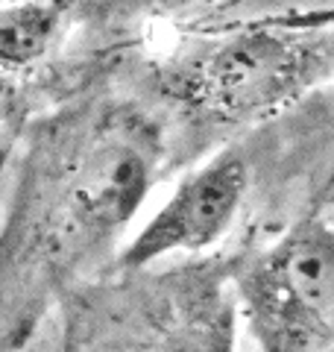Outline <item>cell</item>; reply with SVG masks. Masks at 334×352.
Instances as JSON below:
<instances>
[{
    "mask_svg": "<svg viewBox=\"0 0 334 352\" xmlns=\"http://www.w3.org/2000/svg\"><path fill=\"white\" fill-rule=\"evenodd\" d=\"M155 352H238V300L211 288L191 300L170 323Z\"/></svg>",
    "mask_w": 334,
    "mask_h": 352,
    "instance_id": "obj_5",
    "label": "cell"
},
{
    "mask_svg": "<svg viewBox=\"0 0 334 352\" xmlns=\"http://www.w3.org/2000/svg\"><path fill=\"white\" fill-rule=\"evenodd\" d=\"M159 156V132L135 112L109 118L82 141L38 223V250L50 267L80 264L138 214Z\"/></svg>",
    "mask_w": 334,
    "mask_h": 352,
    "instance_id": "obj_1",
    "label": "cell"
},
{
    "mask_svg": "<svg viewBox=\"0 0 334 352\" xmlns=\"http://www.w3.org/2000/svg\"><path fill=\"white\" fill-rule=\"evenodd\" d=\"M249 170L238 150H223L176 185L138 235L120 252L126 270H138L176 252H199L232 229L247 197Z\"/></svg>",
    "mask_w": 334,
    "mask_h": 352,
    "instance_id": "obj_4",
    "label": "cell"
},
{
    "mask_svg": "<svg viewBox=\"0 0 334 352\" xmlns=\"http://www.w3.org/2000/svg\"><path fill=\"white\" fill-rule=\"evenodd\" d=\"M59 30V9L44 0L0 3V68L18 71L36 65Z\"/></svg>",
    "mask_w": 334,
    "mask_h": 352,
    "instance_id": "obj_6",
    "label": "cell"
},
{
    "mask_svg": "<svg viewBox=\"0 0 334 352\" xmlns=\"http://www.w3.org/2000/svg\"><path fill=\"white\" fill-rule=\"evenodd\" d=\"M0 352H6V338H3V332H0Z\"/></svg>",
    "mask_w": 334,
    "mask_h": 352,
    "instance_id": "obj_7",
    "label": "cell"
},
{
    "mask_svg": "<svg viewBox=\"0 0 334 352\" xmlns=\"http://www.w3.org/2000/svg\"><path fill=\"white\" fill-rule=\"evenodd\" d=\"M329 74V38L287 30H235L185 65L179 91L220 120H255L287 106Z\"/></svg>",
    "mask_w": 334,
    "mask_h": 352,
    "instance_id": "obj_3",
    "label": "cell"
},
{
    "mask_svg": "<svg viewBox=\"0 0 334 352\" xmlns=\"http://www.w3.org/2000/svg\"><path fill=\"white\" fill-rule=\"evenodd\" d=\"M235 300L261 352H329L334 326V229L326 200L243 267Z\"/></svg>",
    "mask_w": 334,
    "mask_h": 352,
    "instance_id": "obj_2",
    "label": "cell"
}]
</instances>
